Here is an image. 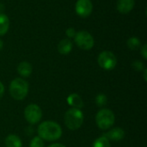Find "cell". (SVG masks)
<instances>
[{
  "instance_id": "cell-1",
  "label": "cell",
  "mask_w": 147,
  "mask_h": 147,
  "mask_svg": "<svg viewBox=\"0 0 147 147\" xmlns=\"http://www.w3.org/2000/svg\"><path fill=\"white\" fill-rule=\"evenodd\" d=\"M37 131L39 137L47 141H55L62 135L61 127L51 121H47L40 124Z\"/></svg>"
},
{
  "instance_id": "cell-10",
  "label": "cell",
  "mask_w": 147,
  "mask_h": 147,
  "mask_svg": "<svg viewBox=\"0 0 147 147\" xmlns=\"http://www.w3.org/2000/svg\"><path fill=\"white\" fill-rule=\"evenodd\" d=\"M134 0H118L116 3V8L120 13L127 14L134 9Z\"/></svg>"
},
{
  "instance_id": "cell-16",
  "label": "cell",
  "mask_w": 147,
  "mask_h": 147,
  "mask_svg": "<svg viewBox=\"0 0 147 147\" xmlns=\"http://www.w3.org/2000/svg\"><path fill=\"white\" fill-rule=\"evenodd\" d=\"M127 45L129 49L131 50H138L140 47H141V42L139 38L137 37H131L127 40Z\"/></svg>"
},
{
  "instance_id": "cell-8",
  "label": "cell",
  "mask_w": 147,
  "mask_h": 147,
  "mask_svg": "<svg viewBox=\"0 0 147 147\" xmlns=\"http://www.w3.org/2000/svg\"><path fill=\"white\" fill-rule=\"evenodd\" d=\"M93 9V4L90 0H78L75 5L76 13L81 17L89 16Z\"/></svg>"
},
{
  "instance_id": "cell-12",
  "label": "cell",
  "mask_w": 147,
  "mask_h": 147,
  "mask_svg": "<svg viewBox=\"0 0 147 147\" xmlns=\"http://www.w3.org/2000/svg\"><path fill=\"white\" fill-rule=\"evenodd\" d=\"M32 71H33L32 65L28 62H26V61L21 62L18 65V66H17V71H18V73L22 77H23V78L29 77L31 75V73H32Z\"/></svg>"
},
{
  "instance_id": "cell-4",
  "label": "cell",
  "mask_w": 147,
  "mask_h": 147,
  "mask_svg": "<svg viewBox=\"0 0 147 147\" xmlns=\"http://www.w3.org/2000/svg\"><path fill=\"white\" fill-rule=\"evenodd\" d=\"M115 119V118L113 111L108 109H102L97 112L96 116V122L100 129L107 130L114 125Z\"/></svg>"
},
{
  "instance_id": "cell-21",
  "label": "cell",
  "mask_w": 147,
  "mask_h": 147,
  "mask_svg": "<svg viewBox=\"0 0 147 147\" xmlns=\"http://www.w3.org/2000/svg\"><path fill=\"white\" fill-rule=\"evenodd\" d=\"M65 34L69 38H73L75 36V34H76V30L73 28H69L66 29Z\"/></svg>"
},
{
  "instance_id": "cell-24",
  "label": "cell",
  "mask_w": 147,
  "mask_h": 147,
  "mask_svg": "<svg viewBox=\"0 0 147 147\" xmlns=\"http://www.w3.org/2000/svg\"><path fill=\"white\" fill-rule=\"evenodd\" d=\"M48 147H65L64 145H62V144H53V145H51V146H49Z\"/></svg>"
},
{
  "instance_id": "cell-6",
  "label": "cell",
  "mask_w": 147,
  "mask_h": 147,
  "mask_svg": "<svg viewBox=\"0 0 147 147\" xmlns=\"http://www.w3.org/2000/svg\"><path fill=\"white\" fill-rule=\"evenodd\" d=\"M98 65L104 70H113L117 64V59L115 55L110 51L102 52L97 58Z\"/></svg>"
},
{
  "instance_id": "cell-14",
  "label": "cell",
  "mask_w": 147,
  "mask_h": 147,
  "mask_svg": "<svg viewBox=\"0 0 147 147\" xmlns=\"http://www.w3.org/2000/svg\"><path fill=\"white\" fill-rule=\"evenodd\" d=\"M5 146L6 147H22V143L18 136L9 134L5 139Z\"/></svg>"
},
{
  "instance_id": "cell-20",
  "label": "cell",
  "mask_w": 147,
  "mask_h": 147,
  "mask_svg": "<svg viewBox=\"0 0 147 147\" xmlns=\"http://www.w3.org/2000/svg\"><path fill=\"white\" fill-rule=\"evenodd\" d=\"M134 70L138 71H141L145 69V65H144V63L142 61H140V60H135L133 62L132 64Z\"/></svg>"
},
{
  "instance_id": "cell-17",
  "label": "cell",
  "mask_w": 147,
  "mask_h": 147,
  "mask_svg": "<svg viewBox=\"0 0 147 147\" xmlns=\"http://www.w3.org/2000/svg\"><path fill=\"white\" fill-rule=\"evenodd\" d=\"M92 147H110V143L104 136H101L94 141Z\"/></svg>"
},
{
  "instance_id": "cell-18",
  "label": "cell",
  "mask_w": 147,
  "mask_h": 147,
  "mask_svg": "<svg viewBox=\"0 0 147 147\" xmlns=\"http://www.w3.org/2000/svg\"><path fill=\"white\" fill-rule=\"evenodd\" d=\"M108 102V98L105 95L103 94H99L96 97V103L98 107H103L107 104Z\"/></svg>"
},
{
  "instance_id": "cell-5",
  "label": "cell",
  "mask_w": 147,
  "mask_h": 147,
  "mask_svg": "<svg viewBox=\"0 0 147 147\" xmlns=\"http://www.w3.org/2000/svg\"><path fill=\"white\" fill-rule=\"evenodd\" d=\"M74 40L78 47L83 50H90L94 47V38L87 31H79L76 33L74 36Z\"/></svg>"
},
{
  "instance_id": "cell-22",
  "label": "cell",
  "mask_w": 147,
  "mask_h": 147,
  "mask_svg": "<svg viewBox=\"0 0 147 147\" xmlns=\"http://www.w3.org/2000/svg\"><path fill=\"white\" fill-rule=\"evenodd\" d=\"M141 54H142V56H143V58L145 59H147V45L146 44H145L142 47H141Z\"/></svg>"
},
{
  "instance_id": "cell-9",
  "label": "cell",
  "mask_w": 147,
  "mask_h": 147,
  "mask_svg": "<svg viewBox=\"0 0 147 147\" xmlns=\"http://www.w3.org/2000/svg\"><path fill=\"white\" fill-rule=\"evenodd\" d=\"M102 136H104L109 140L117 142V141H121V140L124 139L125 131L121 127H115V128L111 129L110 131H109L108 133H106L105 134H103Z\"/></svg>"
},
{
  "instance_id": "cell-25",
  "label": "cell",
  "mask_w": 147,
  "mask_h": 147,
  "mask_svg": "<svg viewBox=\"0 0 147 147\" xmlns=\"http://www.w3.org/2000/svg\"><path fill=\"white\" fill-rule=\"evenodd\" d=\"M144 79H145V81H147V77H146V74H147V69L146 68H145L144 70Z\"/></svg>"
},
{
  "instance_id": "cell-13",
  "label": "cell",
  "mask_w": 147,
  "mask_h": 147,
  "mask_svg": "<svg viewBox=\"0 0 147 147\" xmlns=\"http://www.w3.org/2000/svg\"><path fill=\"white\" fill-rule=\"evenodd\" d=\"M67 102L70 106L75 108V109H82L84 107V102L81 98L80 96H78V94H71L68 97H67Z\"/></svg>"
},
{
  "instance_id": "cell-3",
  "label": "cell",
  "mask_w": 147,
  "mask_h": 147,
  "mask_svg": "<svg viewBox=\"0 0 147 147\" xmlns=\"http://www.w3.org/2000/svg\"><path fill=\"white\" fill-rule=\"evenodd\" d=\"M28 92V84L22 78H17L12 80L9 85V93L13 99L23 100Z\"/></svg>"
},
{
  "instance_id": "cell-11",
  "label": "cell",
  "mask_w": 147,
  "mask_h": 147,
  "mask_svg": "<svg viewBox=\"0 0 147 147\" xmlns=\"http://www.w3.org/2000/svg\"><path fill=\"white\" fill-rule=\"evenodd\" d=\"M72 49V43L69 39H63L58 44V51L60 54H68Z\"/></svg>"
},
{
  "instance_id": "cell-26",
  "label": "cell",
  "mask_w": 147,
  "mask_h": 147,
  "mask_svg": "<svg viewBox=\"0 0 147 147\" xmlns=\"http://www.w3.org/2000/svg\"><path fill=\"white\" fill-rule=\"evenodd\" d=\"M3 47V41H2V40L0 39V50H2Z\"/></svg>"
},
{
  "instance_id": "cell-7",
  "label": "cell",
  "mask_w": 147,
  "mask_h": 147,
  "mask_svg": "<svg viewBox=\"0 0 147 147\" xmlns=\"http://www.w3.org/2000/svg\"><path fill=\"white\" fill-rule=\"evenodd\" d=\"M24 116L27 121L30 124L38 123L42 118V111L36 104H29L24 110Z\"/></svg>"
},
{
  "instance_id": "cell-19",
  "label": "cell",
  "mask_w": 147,
  "mask_h": 147,
  "mask_svg": "<svg viewBox=\"0 0 147 147\" xmlns=\"http://www.w3.org/2000/svg\"><path fill=\"white\" fill-rule=\"evenodd\" d=\"M29 147H44V141L41 138L36 136L31 140Z\"/></svg>"
},
{
  "instance_id": "cell-23",
  "label": "cell",
  "mask_w": 147,
  "mask_h": 147,
  "mask_svg": "<svg viewBox=\"0 0 147 147\" xmlns=\"http://www.w3.org/2000/svg\"><path fill=\"white\" fill-rule=\"evenodd\" d=\"M3 93H4V86H3V84L0 82V99H1L2 96H3Z\"/></svg>"
},
{
  "instance_id": "cell-2",
  "label": "cell",
  "mask_w": 147,
  "mask_h": 147,
  "mask_svg": "<svg viewBox=\"0 0 147 147\" xmlns=\"http://www.w3.org/2000/svg\"><path fill=\"white\" fill-rule=\"evenodd\" d=\"M84 118V114L80 109L72 108L65 114L64 122L68 129L77 130L83 125Z\"/></svg>"
},
{
  "instance_id": "cell-15",
  "label": "cell",
  "mask_w": 147,
  "mask_h": 147,
  "mask_svg": "<svg viewBox=\"0 0 147 147\" xmlns=\"http://www.w3.org/2000/svg\"><path fill=\"white\" fill-rule=\"evenodd\" d=\"M9 28V20L5 14H0V36L4 35Z\"/></svg>"
}]
</instances>
